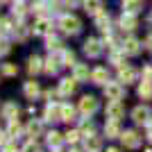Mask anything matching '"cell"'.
<instances>
[{"instance_id": "obj_26", "label": "cell", "mask_w": 152, "mask_h": 152, "mask_svg": "<svg viewBox=\"0 0 152 152\" xmlns=\"http://www.w3.org/2000/svg\"><path fill=\"white\" fill-rule=\"evenodd\" d=\"M25 132H27V136H39V134L43 132V123H41V121H34V118H32V121L27 123Z\"/></svg>"}, {"instance_id": "obj_4", "label": "cell", "mask_w": 152, "mask_h": 152, "mask_svg": "<svg viewBox=\"0 0 152 152\" xmlns=\"http://www.w3.org/2000/svg\"><path fill=\"white\" fill-rule=\"evenodd\" d=\"M104 95H107V100H123V95H125L123 82H107L104 84Z\"/></svg>"}, {"instance_id": "obj_42", "label": "cell", "mask_w": 152, "mask_h": 152, "mask_svg": "<svg viewBox=\"0 0 152 152\" xmlns=\"http://www.w3.org/2000/svg\"><path fill=\"white\" fill-rule=\"evenodd\" d=\"M9 139H12V136H9L7 132H2V129H0V148H5L7 143H9Z\"/></svg>"}, {"instance_id": "obj_28", "label": "cell", "mask_w": 152, "mask_h": 152, "mask_svg": "<svg viewBox=\"0 0 152 152\" xmlns=\"http://www.w3.org/2000/svg\"><path fill=\"white\" fill-rule=\"evenodd\" d=\"M61 41H59L57 37H50V34H48V39H45V48H48V50L50 52H61L64 48H61Z\"/></svg>"}, {"instance_id": "obj_14", "label": "cell", "mask_w": 152, "mask_h": 152, "mask_svg": "<svg viewBox=\"0 0 152 152\" xmlns=\"http://www.w3.org/2000/svg\"><path fill=\"white\" fill-rule=\"evenodd\" d=\"M57 89H59V93H61V95H73L77 91V80H75V77H64L61 82H59Z\"/></svg>"}, {"instance_id": "obj_11", "label": "cell", "mask_w": 152, "mask_h": 152, "mask_svg": "<svg viewBox=\"0 0 152 152\" xmlns=\"http://www.w3.org/2000/svg\"><path fill=\"white\" fill-rule=\"evenodd\" d=\"M118 25H121L123 30H127V32H132V30H136V27H139V18H136V14L123 12L121 20H118Z\"/></svg>"}, {"instance_id": "obj_45", "label": "cell", "mask_w": 152, "mask_h": 152, "mask_svg": "<svg viewBox=\"0 0 152 152\" xmlns=\"http://www.w3.org/2000/svg\"><path fill=\"white\" fill-rule=\"evenodd\" d=\"M0 150H2V152H20L18 148L14 145V143H7V145H5V148H0Z\"/></svg>"}, {"instance_id": "obj_1", "label": "cell", "mask_w": 152, "mask_h": 152, "mask_svg": "<svg viewBox=\"0 0 152 152\" xmlns=\"http://www.w3.org/2000/svg\"><path fill=\"white\" fill-rule=\"evenodd\" d=\"M57 25L61 27L64 34H70V37H73V34H80V30H82V20L77 18L75 14H64Z\"/></svg>"}, {"instance_id": "obj_29", "label": "cell", "mask_w": 152, "mask_h": 152, "mask_svg": "<svg viewBox=\"0 0 152 152\" xmlns=\"http://www.w3.org/2000/svg\"><path fill=\"white\" fill-rule=\"evenodd\" d=\"M23 132V125H20L18 123V118H14V121H9V125H7V134H9V136H18V134Z\"/></svg>"}, {"instance_id": "obj_36", "label": "cell", "mask_w": 152, "mask_h": 152, "mask_svg": "<svg viewBox=\"0 0 152 152\" xmlns=\"http://www.w3.org/2000/svg\"><path fill=\"white\" fill-rule=\"evenodd\" d=\"M80 139H82V132H80V129H68V132H66V141H68V143H77Z\"/></svg>"}, {"instance_id": "obj_33", "label": "cell", "mask_w": 152, "mask_h": 152, "mask_svg": "<svg viewBox=\"0 0 152 152\" xmlns=\"http://www.w3.org/2000/svg\"><path fill=\"white\" fill-rule=\"evenodd\" d=\"M61 61H64V66H75V52L73 50H61Z\"/></svg>"}, {"instance_id": "obj_50", "label": "cell", "mask_w": 152, "mask_h": 152, "mask_svg": "<svg viewBox=\"0 0 152 152\" xmlns=\"http://www.w3.org/2000/svg\"><path fill=\"white\" fill-rule=\"evenodd\" d=\"M70 152H80V150H70Z\"/></svg>"}, {"instance_id": "obj_51", "label": "cell", "mask_w": 152, "mask_h": 152, "mask_svg": "<svg viewBox=\"0 0 152 152\" xmlns=\"http://www.w3.org/2000/svg\"><path fill=\"white\" fill-rule=\"evenodd\" d=\"M16 2H23V0H16Z\"/></svg>"}, {"instance_id": "obj_5", "label": "cell", "mask_w": 152, "mask_h": 152, "mask_svg": "<svg viewBox=\"0 0 152 152\" xmlns=\"http://www.w3.org/2000/svg\"><path fill=\"white\" fill-rule=\"evenodd\" d=\"M121 141H123V145L129 148V150L141 148V134L136 132V129H125V132L121 134Z\"/></svg>"}, {"instance_id": "obj_8", "label": "cell", "mask_w": 152, "mask_h": 152, "mask_svg": "<svg viewBox=\"0 0 152 152\" xmlns=\"http://www.w3.org/2000/svg\"><path fill=\"white\" fill-rule=\"evenodd\" d=\"M32 32H34L37 37H48L52 32V20L48 18V16H39L37 23H34V27H32Z\"/></svg>"}, {"instance_id": "obj_47", "label": "cell", "mask_w": 152, "mask_h": 152, "mask_svg": "<svg viewBox=\"0 0 152 152\" xmlns=\"http://www.w3.org/2000/svg\"><path fill=\"white\" fill-rule=\"evenodd\" d=\"M145 48H148V50L152 52V32L148 34V39H145Z\"/></svg>"}, {"instance_id": "obj_10", "label": "cell", "mask_w": 152, "mask_h": 152, "mask_svg": "<svg viewBox=\"0 0 152 152\" xmlns=\"http://www.w3.org/2000/svg\"><path fill=\"white\" fill-rule=\"evenodd\" d=\"M43 121H48V123L61 121V104L59 102H48V107L43 111Z\"/></svg>"}, {"instance_id": "obj_17", "label": "cell", "mask_w": 152, "mask_h": 152, "mask_svg": "<svg viewBox=\"0 0 152 152\" xmlns=\"http://www.w3.org/2000/svg\"><path fill=\"white\" fill-rule=\"evenodd\" d=\"M93 18H95V27H98V30L109 32V23H111V16H109V12H107V9H102L100 14H95Z\"/></svg>"}, {"instance_id": "obj_9", "label": "cell", "mask_w": 152, "mask_h": 152, "mask_svg": "<svg viewBox=\"0 0 152 152\" xmlns=\"http://www.w3.org/2000/svg\"><path fill=\"white\" fill-rule=\"evenodd\" d=\"M100 52H102V41H98V39H93V37H89L84 41V55H86V57L95 59V57H100Z\"/></svg>"}, {"instance_id": "obj_52", "label": "cell", "mask_w": 152, "mask_h": 152, "mask_svg": "<svg viewBox=\"0 0 152 152\" xmlns=\"http://www.w3.org/2000/svg\"><path fill=\"white\" fill-rule=\"evenodd\" d=\"M150 20H152V16H150Z\"/></svg>"}, {"instance_id": "obj_41", "label": "cell", "mask_w": 152, "mask_h": 152, "mask_svg": "<svg viewBox=\"0 0 152 152\" xmlns=\"http://www.w3.org/2000/svg\"><path fill=\"white\" fill-rule=\"evenodd\" d=\"M20 152H39V145L34 143V141H27L25 145H23V150Z\"/></svg>"}, {"instance_id": "obj_16", "label": "cell", "mask_w": 152, "mask_h": 152, "mask_svg": "<svg viewBox=\"0 0 152 152\" xmlns=\"http://www.w3.org/2000/svg\"><path fill=\"white\" fill-rule=\"evenodd\" d=\"M91 73H93V70H89L86 64H75V66H73V77H75L77 82H86V80H91Z\"/></svg>"}, {"instance_id": "obj_2", "label": "cell", "mask_w": 152, "mask_h": 152, "mask_svg": "<svg viewBox=\"0 0 152 152\" xmlns=\"http://www.w3.org/2000/svg\"><path fill=\"white\" fill-rule=\"evenodd\" d=\"M59 66H64L61 52H55V55H50V57L43 61V73H45V75H57V73H59Z\"/></svg>"}, {"instance_id": "obj_37", "label": "cell", "mask_w": 152, "mask_h": 152, "mask_svg": "<svg viewBox=\"0 0 152 152\" xmlns=\"http://www.w3.org/2000/svg\"><path fill=\"white\" fill-rule=\"evenodd\" d=\"M9 50H12V45H9L7 37H5V34H0V57H2V55H7Z\"/></svg>"}, {"instance_id": "obj_24", "label": "cell", "mask_w": 152, "mask_h": 152, "mask_svg": "<svg viewBox=\"0 0 152 152\" xmlns=\"http://www.w3.org/2000/svg\"><path fill=\"white\" fill-rule=\"evenodd\" d=\"M84 12L91 14V16L100 14L102 12V2H100V0H84Z\"/></svg>"}, {"instance_id": "obj_23", "label": "cell", "mask_w": 152, "mask_h": 152, "mask_svg": "<svg viewBox=\"0 0 152 152\" xmlns=\"http://www.w3.org/2000/svg\"><path fill=\"white\" fill-rule=\"evenodd\" d=\"M41 70H43V61H41L37 55H32V57L27 59V73H30V75H37Z\"/></svg>"}, {"instance_id": "obj_27", "label": "cell", "mask_w": 152, "mask_h": 152, "mask_svg": "<svg viewBox=\"0 0 152 152\" xmlns=\"http://www.w3.org/2000/svg\"><path fill=\"white\" fill-rule=\"evenodd\" d=\"M141 7H143V0H123V12L139 14Z\"/></svg>"}, {"instance_id": "obj_15", "label": "cell", "mask_w": 152, "mask_h": 152, "mask_svg": "<svg viewBox=\"0 0 152 152\" xmlns=\"http://www.w3.org/2000/svg\"><path fill=\"white\" fill-rule=\"evenodd\" d=\"M91 82H93V84H100V86H104V84L109 82V70L104 68V66H98V68H93V73H91Z\"/></svg>"}, {"instance_id": "obj_38", "label": "cell", "mask_w": 152, "mask_h": 152, "mask_svg": "<svg viewBox=\"0 0 152 152\" xmlns=\"http://www.w3.org/2000/svg\"><path fill=\"white\" fill-rule=\"evenodd\" d=\"M2 73H5L7 77H14V75H18V66H14V64H5V66H2Z\"/></svg>"}, {"instance_id": "obj_49", "label": "cell", "mask_w": 152, "mask_h": 152, "mask_svg": "<svg viewBox=\"0 0 152 152\" xmlns=\"http://www.w3.org/2000/svg\"><path fill=\"white\" fill-rule=\"evenodd\" d=\"M145 152H152V148H148V150H145Z\"/></svg>"}, {"instance_id": "obj_32", "label": "cell", "mask_w": 152, "mask_h": 152, "mask_svg": "<svg viewBox=\"0 0 152 152\" xmlns=\"http://www.w3.org/2000/svg\"><path fill=\"white\" fill-rule=\"evenodd\" d=\"M111 64H114V66H118V68H121V66H125V52H123V48H121V52L118 50H111Z\"/></svg>"}, {"instance_id": "obj_13", "label": "cell", "mask_w": 152, "mask_h": 152, "mask_svg": "<svg viewBox=\"0 0 152 152\" xmlns=\"http://www.w3.org/2000/svg\"><path fill=\"white\" fill-rule=\"evenodd\" d=\"M118 82H123V84H132V82H136V70L132 68V66H121L118 68Z\"/></svg>"}, {"instance_id": "obj_34", "label": "cell", "mask_w": 152, "mask_h": 152, "mask_svg": "<svg viewBox=\"0 0 152 152\" xmlns=\"http://www.w3.org/2000/svg\"><path fill=\"white\" fill-rule=\"evenodd\" d=\"M80 132H82V136H91V134H95V123L93 121H84L82 127H80Z\"/></svg>"}, {"instance_id": "obj_21", "label": "cell", "mask_w": 152, "mask_h": 152, "mask_svg": "<svg viewBox=\"0 0 152 152\" xmlns=\"http://www.w3.org/2000/svg\"><path fill=\"white\" fill-rule=\"evenodd\" d=\"M104 134H107V139H118L121 136V125H118V121H109L107 118V125H104Z\"/></svg>"}, {"instance_id": "obj_40", "label": "cell", "mask_w": 152, "mask_h": 152, "mask_svg": "<svg viewBox=\"0 0 152 152\" xmlns=\"http://www.w3.org/2000/svg\"><path fill=\"white\" fill-rule=\"evenodd\" d=\"M25 14H27V9H25V5H23V2H16V5H14V16L23 18Z\"/></svg>"}, {"instance_id": "obj_7", "label": "cell", "mask_w": 152, "mask_h": 152, "mask_svg": "<svg viewBox=\"0 0 152 152\" xmlns=\"http://www.w3.org/2000/svg\"><path fill=\"white\" fill-rule=\"evenodd\" d=\"M77 109H80L82 116H93L98 111V100H95L93 95H84L82 100H80V104H77Z\"/></svg>"}, {"instance_id": "obj_19", "label": "cell", "mask_w": 152, "mask_h": 152, "mask_svg": "<svg viewBox=\"0 0 152 152\" xmlns=\"http://www.w3.org/2000/svg\"><path fill=\"white\" fill-rule=\"evenodd\" d=\"M0 114H2V118H7V121H14V118H18V104H16V102H5L2 109H0Z\"/></svg>"}, {"instance_id": "obj_35", "label": "cell", "mask_w": 152, "mask_h": 152, "mask_svg": "<svg viewBox=\"0 0 152 152\" xmlns=\"http://www.w3.org/2000/svg\"><path fill=\"white\" fill-rule=\"evenodd\" d=\"M14 30H16V27L12 25V20H7V18H0V34H9V32L14 34Z\"/></svg>"}, {"instance_id": "obj_46", "label": "cell", "mask_w": 152, "mask_h": 152, "mask_svg": "<svg viewBox=\"0 0 152 152\" xmlns=\"http://www.w3.org/2000/svg\"><path fill=\"white\" fill-rule=\"evenodd\" d=\"M145 136H148V139L152 141V121H150V123L145 125Z\"/></svg>"}, {"instance_id": "obj_48", "label": "cell", "mask_w": 152, "mask_h": 152, "mask_svg": "<svg viewBox=\"0 0 152 152\" xmlns=\"http://www.w3.org/2000/svg\"><path fill=\"white\" fill-rule=\"evenodd\" d=\"M107 152H121V150H118V148H109Z\"/></svg>"}, {"instance_id": "obj_3", "label": "cell", "mask_w": 152, "mask_h": 152, "mask_svg": "<svg viewBox=\"0 0 152 152\" xmlns=\"http://www.w3.org/2000/svg\"><path fill=\"white\" fill-rule=\"evenodd\" d=\"M132 121L136 123V125H148V123L152 121V111L145 104H139V107L132 109Z\"/></svg>"}, {"instance_id": "obj_43", "label": "cell", "mask_w": 152, "mask_h": 152, "mask_svg": "<svg viewBox=\"0 0 152 152\" xmlns=\"http://www.w3.org/2000/svg\"><path fill=\"white\" fill-rule=\"evenodd\" d=\"M61 2H64V7H68V9H75L82 0H61Z\"/></svg>"}, {"instance_id": "obj_30", "label": "cell", "mask_w": 152, "mask_h": 152, "mask_svg": "<svg viewBox=\"0 0 152 152\" xmlns=\"http://www.w3.org/2000/svg\"><path fill=\"white\" fill-rule=\"evenodd\" d=\"M27 37H30V27L23 25V23L16 25V30H14V39H16V41H25Z\"/></svg>"}, {"instance_id": "obj_22", "label": "cell", "mask_w": 152, "mask_h": 152, "mask_svg": "<svg viewBox=\"0 0 152 152\" xmlns=\"http://www.w3.org/2000/svg\"><path fill=\"white\" fill-rule=\"evenodd\" d=\"M61 121L64 123L77 121V109L73 107V104H61Z\"/></svg>"}, {"instance_id": "obj_31", "label": "cell", "mask_w": 152, "mask_h": 152, "mask_svg": "<svg viewBox=\"0 0 152 152\" xmlns=\"http://www.w3.org/2000/svg\"><path fill=\"white\" fill-rule=\"evenodd\" d=\"M61 143H64V139H61V134H59V132H50V134H48V145H50L52 150L61 148Z\"/></svg>"}, {"instance_id": "obj_25", "label": "cell", "mask_w": 152, "mask_h": 152, "mask_svg": "<svg viewBox=\"0 0 152 152\" xmlns=\"http://www.w3.org/2000/svg\"><path fill=\"white\" fill-rule=\"evenodd\" d=\"M139 98H143V100L152 98V80H143L139 84Z\"/></svg>"}, {"instance_id": "obj_44", "label": "cell", "mask_w": 152, "mask_h": 152, "mask_svg": "<svg viewBox=\"0 0 152 152\" xmlns=\"http://www.w3.org/2000/svg\"><path fill=\"white\" fill-rule=\"evenodd\" d=\"M143 80H152V66H143Z\"/></svg>"}, {"instance_id": "obj_18", "label": "cell", "mask_w": 152, "mask_h": 152, "mask_svg": "<svg viewBox=\"0 0 152 152\" xmlns=\"http://www.w3.org/2000/svg\"><path fill=\"white\" fill-rule=\"evenodd\" d=\"M41 93V86H39V82H34V80H30V82L23 84V95H25L27 100H34L37 95Z\"/></svg>"}, {"instance_id": "obj_6", "label": "cell", "mask_w": 152, "mask_h": 152, "mask_svg": "<svg viewBox=\"0 0 152 152\" xmlns=\"http://www.w3.org/2000/svg\"><path fill=\"white\" fill-rule=\"evenodd\" d=\"M123 114H125V107L121 104V100H109V102H107L104 116H107L109 121H121Z\"/></svg>"}, {"instance_id": "obj_12", "label": "cell", "mask_w": 152, "mask_h": 152, "mask_svg": "<svg viewBox=\"0 0 152 152\" xmlns=\"http://www.w3.org/2000/svg\"><path fill=\"white\" fill-rule=\"evenodd\" d=\"M121 48H123L125 55H132V57H134V55H139V52H141V41L136 37H127L125 41H123Z\"/></svg>"}, {"instance_id": "obj_39", "label": "cell", "mask_w": 152, "mask_h": 152, "mask_svg": "<svg viewBox=\"0 0 152 152\" xmlns=\"http://www.w3.org/2000/svg\"><path fill=\"white\" fill-rule=\"evenodd\" d=\"M32 12L39 14V16H43V12H45V2H43V0H37V2H32Z\"/></svg>"}, {"instance_id": "obj_20", "label": "cell", "mask_w": 152, "mask_h": 152, "mask_svg": "<svg viewBox=\"0 0 152 152\" xmlns=\"http://www.w3.org/2000/svg\"><path fill=\"white\" fill-rule=\"evenodd\" d=\"M100 148H102L100 136H95V134L84 136V150H86V152H100Z\"/></svg>"}]
</instances>
